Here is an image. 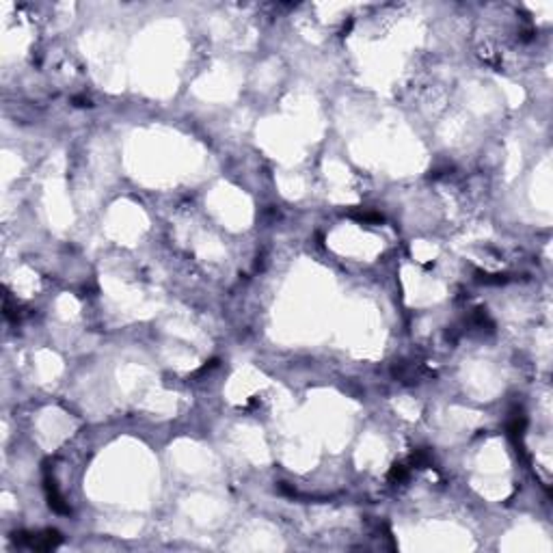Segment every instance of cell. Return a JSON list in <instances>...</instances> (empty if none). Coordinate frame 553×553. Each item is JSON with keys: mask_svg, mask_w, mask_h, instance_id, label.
I'll return each instance as SVG.
<instances>
[{"mask_svg": "<svg viewBox=\"0 0 553 553\" xmlns=\"http://www.w3.org/2000/svg\"><path fill=\"white\" fill-rule=\"evenodd\" d=\"M43 488H46V499H48V506L52 508V510L58 515H69V506L65 504L61 493H58L54 477L50 475L48 469H46V473H43Z\"/></svg>", "mask_w": 553, "mask_h": 553, "instance_id": "cell-2", "label": "cell"}, {"mask_svg": "<svg viewBox=\"0 0 553 553\" xmlns=\"http://www.w3.org/2000/svg\"><path fill=\"white\" fill-rule=\"evenodd\" d=\"M13 541L18 545H24L28 549H35V551H48V549H54L61 545V534L56 530H46V532H37V534H26V532H20V534H13Z\"/></svg>", "mask_w": 553, "mask_h": 553, "instance_id": "cell-1", "label": "cell"}, {"mask_svg": "<svg viewBox=\"0 0 553 553\" xmlns=\"http://www.w3.org/2000/svg\"><path fill=\"white\" fill-rule=\"evenodd\" d=\"M409 475V469L405 465H394L392 471H390V480L392 482H405Z\"/></svg>", "mask_w": 553, "mask_h": 553, "instance_id": "cell-3", "label": "cell"}]
</instances>
